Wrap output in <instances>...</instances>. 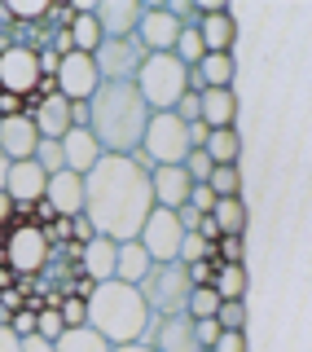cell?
I'll list each match as a JSON object with an SVG mask.
<instances>
[{"instance_id": "8fae6325", "label": "cell", "mask_w": 312, "mask_h": 352, "mask_svg": "<svg viewBox=\"0 0 312 352\" xmlns=\"http://www.w3.org/2000/svg\"><path fill=\"white\" fill-rule=\"evenodd\" d=\"M93 62H97V75H102V80H137L141 62H146V49H141L132 36L102 40L97 53H93Z\"/></svg>"}, {"instance_id": "6da1fadb", "label": "cell", "mask_w": 312, "mask_h": 352, "mask_svg": "<svg viewBox=\"0 0 312 352\" xmlns=\"http://www.w3.org/2000/svg\"><path fill=\"white\" fill-rule=\"evenodd\" d=\"M154 212L150 168L137 154H102L84 176V216L93 234L110 242H128L141 234L146 216Z\"/></svg>"}, {"instance_id": "4316f807", "label": "cell", "mask_w": 312, "mask_h": 352, "mask_svg": "<svg viewBox=\"0 0 312 352\" xmlns=\"http://www.w3.org/2000/svg\"><path fill=\"white\" fill-rule=\"evenodd\" d=\"M58 352H115V348H110L93 326H71V330H62Z\"/></svg>"}, {"instance_id": "ab89813d", "label": "cell", "mask_w": 312, "mask_h": 352, "mask_svg": "<svg viewBox=\"0 0 312 352\" xmlns=\"http://www.w3.org/2000/svg\"><path fill=\"white\" fill-rule=\"evenodd\" d=\"M185 203L194 207L198 216H211V207H216V194H211L207 181H194V185H189V198H185Z\"/></svg>"}, {"instance_id": "30bf717a", "label": "cell", "mask_w": 312, "mask_h": 352, "mask_svg": "<svg viewBox=\"0 0 312 352\" xmlns=\"http://www.w3.org/2000/svg\"><path fill=\"white\" fill-rule=\"evenodd\" d=\"M58 93L66 97L71 106H88V97L97 93V84H102V75H97V62L93 53H66L58 62Z\"/></svg>"}, {"instance_id": "bcb514c9", "label": "cell", "mask_w": 312, "mask_h": 352, "mask_svg": "<svg viewBox=\"0 0 312 352\" xmlns=\"http://www.w3.org/2000/svg\"><path fill=\"white\" fill-rule=\"evenodd\" d=\"M71 242H80V247H84V242H93V225H88V216H75L71 220Z\"/></svg>"}, {"instance_id": "ac0fdd59", "label": "cell", "mask_w": 312, "mask_h": 352, "mask_svg": "<svg viewBox=\"0 0 312 352\" xmlns=\"http://www.w3.org/2000/svg\"><path fill=\"white\" fill-rule=\"evenodd\" d=\"M40 146V132L36 124H31V115H9V119H0V150H5V159L9 163H22V159H31Z\"/></svg>"}, {"instance_id": "52a82bcc", "label": "cell", "mask_w": 312, "mask_h": 352, "mask_svg": "<svg viewBox=\"0 0 312 352\" xmlns=\"http://www.w3.org/2000/svg\"><path fill=\"white\" fill-rule=\"evenodd\" d=\"M141 159L163 168V163H185L189 154V132L185 124L172 115V110H150V124H146V137H141Z\"/></svg>"}, {"instance_id": "e0dca14e", "label": "cell", "mask_w": 312, "mask_h": 352, "mask_svg": "<svg viewBox=\"0 0 312 352\" xmlns=\"http://www.w3.org/2000/svg\"><path fill=\"white\" fill-rule=\"evenodd\" d=\"M31 124H36L40 141H62L66 132L75 128V106L66 102L62 93H53V97H44V102L31 110Z\"/></svg>"}, {"instance_id": "f1b7e54d", "label": "cell", "mask_w": 312, "mask_h": 352, "mask_svg": "<svg viewBox=\"0 0 312 352\" xmlns=\"http://www.w3.org/2000/svg\"><path fill=\"white\" fill-rule=\"evenodd\" d=\"M211 220L220 225V234H242L247 229V207H242V198H216Z\"/></svg>"}, {"instance_id": "7c38bea8", "label": "cell", "mask_w": 312, "mask_h": 352, "mask_svg": "<svg viewBox=\"0 0 312 352\" xmlns=\"http://www.w3.org/2000/svg\"><path fill=\"white\" fill-rule=\"evenodd\" d=\"M146 344L154 352H207L198 348V335H194V317L189 313H167V317H150V330H146Z\"/></svg>"}, {"instance_id": "f907efd6", "label": "cell", "mask_w": 312, "mask_h": 352, "mask_svg": "<svg viewBox=\"0 0 312 352\" xmlns=\"http://www.w3.org/2000/svg\"><path fill=\"white\" fill-rule=\"evenodd\" d=\"M18 216V207H14V198H9L5 190H0V229H5L9 225V220H14Z\"/></svg>"}, {"instance_id": "d6986e66", "label": "cell", "mask_w": 312, "mask_h": 352, "mask_svg": "<svg viewBox=\"0 0 312 352\" xmlns=\"http://www.w3.org/2000/svg\"><path fill=\"white\" fill-rule=\"evenodd\" d=\"M189 172L181 168V163H163V168H150V190H154V203L159 207H185L189 198Z\"/></svg>"}, {"instance_id": "484cf974", "label": "cell", "mask_w": 312, "mask_h": 352, "mask_svg": "<svg viewBox=\"0 0 312 352\" xmlns=\"http://www.w3.org/2000/svg\"><path fill=\"white\" fill-rule=\"evenodd\" d=\"M207 159L216 163V168H225V163H238V154H242V137H238V128H211V137H207Z\"/></svg>"}, {"instance_id": "e575fe53", "label": "cell", "mask_w": 312, "mask_h": 352, "mask_svg": "<svg viewBox=\"0 0 312 352\" xmlns=\"http://www.w3.org/2000/svg\"><path fill=\"white\" fill-rule=\"evenodd\" d=\"M216 326L220 330H242V326H247V308H242V300H220Z\"/></svg>"}, {"instance_id": "74e56055", "label": "cell", "mask_w": 312, "mask_h": 352, "mask_svg": "<svg viewBox=\"0 0 312 352\" xmlns=\"http://www.w3.org/2000/svg\"><path fill=\"white\" fill-rule=\"evenodd\" d=\"M242 251H247L242 234H220L216 238V260L220 264H242Z\"/></svg>"}, {"instance_id": "4fadbf2b", "label": "cell", "mask_w": 312, "mask_h": 352, "mask_svg": "<svg viewBox=\"0 0 312 352\" xmlns=\"http://www.w3.org/2000/svg\"><path fill=\"white\" fill-rule=\"evenodd\" d=\"M185 22H176L167 9H141V22H137V40L146 53H172L176 49V36H181Z\"/></svg>"}, {"instance_id": "9a60e30c", "label": "cell", "mask_w": 312, "mask_h": 352, "mask_svg": "<svg viewBox=\"0 0 312 352\" xmlns=\"http://www.w3.org/2000/svg\"><path fill=\"white\" fill-rule=\"evenodd\" d=\"M44 203L53 207V216H66V220L84 216V176L66 172V168L53 172L49 185H44Z\"/></svg>"}, {"instance_id": "ffe728a7", "label": "cell", "mask_w": 312, "mask_h": 352, "mask_svg": "<svg viewBox=\"0 0 312 352\" xmlns=\"http://www.w3.org/2000/svg\"><path fill=\"white\" fill-rule=\"evenodd\" d=\"M62 159H66V172L88 176V172H93V163L102 159V146L93 141V132H88L84 124H75V128L62 137Z\"/></svg>"}, {"instance_id": "2e32d148", "label": "cell", "mask_w": 312, "mask_h": 352, "mask_svg": "<svg viewBox=\"0 0 312 352\" xmlns=\"http://www.w3.org/2000/svg\"><path fill=\"white\" fill-rule=\"evenodd\" d=\"M141 9L137 0H102V5L93 9L97 27H102L106 40H124V36H137V22H141Z\"/></svg>"}, {"instance_id": "5b68a950", "label": "cell", "mask_w": 312, "mask_h": 352, "mask_svg": "<svg viewBox=\"0 0 312 352\" xmlns=\"http://www.w3.org/2000/svg\"><path fill=\"white\" fill-rule=\"evenodd\" d=\"M189 66L176 62V53H146V62H141L137 71V93L146 97L150 110H172L181 97L189 93Z\"/></svg>"}, {"instance_id": "b9f144b4", "label": "cell", "mask_w": 312, "mask_h": 352, "mask_svg": "<svg viewBox=\"0 0 312 352\" xmlns=\"http://www.w3.org/2000/svg\"><path fill=\"white\" fill-rule=\"evenodd\" d=\"M216 256H207V260H194V264H185V269H189V282H194V286H211V282H216Z\"/></svg>"}, {"instance_id": "277c9868", "label": "cell", "mask_w": 312, "mask_h": 352, "mask_svg": "<svg viewBox=\"0 0 312 352\" xmlns=\"http://www.w3.org/2000/svg\"><path fill=\"white\" fill-rule=\"evenodd\" d=\"M0 256H5L14 278H36L44 264L53 260V247L44 238V225L31 216V207H18V225L9 220V234L0 242Z\"/></svg>"}, {"instance_id": "3957f363", "label": "cell", "mask_w": 312, "mask_h": 352, "mask_svg": "<svg viewBox=\"0 0 312 352\" xmlns=\"http://www.w3.org/2000/svg\"><path fill=\"white\" fill-rule=\"evenodd\" d=\"M150 308L141 300V291L132 282H97L88 295V326L106 339L110 348L119 344H141L150 330Z\"/></svg>"}, {"instance_id": "83f0119b", "label": "cell", "mask_w": 312, "mask_h": 352, "mask_svg": "<svg viewBox=\"0 0 312 352\" xmlns=\"http://www.w3.org/2000/svg\"><path fill=\"white\" fill-rule=\"evenodd\" d=\"M211 291H216L220 300H242V295H247V269H242V264H216Z\"/></svg>"}, {"instance_id": "44dd1931", "label": "cell", "mask_w": 312, "mask_h": 352, "mask_svg": "<svg viewBox=\"0 0 312 352\" xmlns=\"http://www.w3.org/2000/svg\"><path fill=\"white\" fill-rule=\"evenodd\" d=\"M198 115L207 128H233L238 119V93L233 88H203L198 93Z\"/></svg>"}, {"instance_id": "d4e9b609", "label": "cell", "mask_w": 312, "mask_h": 352, "mask_svg": "<svg viewBox=\"0 0 312 352\" xmlns=\"http://www.w3.org/2000/svg\"><path fill=\"white\" fill-rule=\"evenodd\" d=\"M194 71L203 75L207 88H233V71H238V62H233V53H203V62H198Z\"/></svg>"}, {"instance_id": "d590c367", "label": "cell", "mask_w": 312, "mask_h": 352, "mask_svg": "<svg viewBox=\"0 0 312 352\" xmlns=\"http://www.w3.org/2000/svg\"><path fill=\"white\" fill-rule=\"evenodd\" d=\"M31 159H36V163H40V168L49 172V176L66 168V159H62V141H40V146H36V154H31Z\"/></svg>"}, {"instance_id": "5bb4252c", "label": "cell", "mask_w": 312, "mask_h": 352, "mask_svg": "<svg viewBox=\"0 0 312 352\" xmlns=\"http://www.w3.org/2000/svg\"><path fill=\"white\" fill-rule=\"evenodd\" d=\"M44 185H49V172H44L36 159L9 163V176H5V194L14 198V207H36L40 198H44Z\"/></svg>"}, {"instance_id": "7402d4cb", "label": "cell", "mask_w": 312, "mask_h": 352, "mask_svg": "<svg viewBox=\"0 0 312 352\" xmlns=\"http://www.w3.org/2000/svg\"><path fill=\"white\" fill-rule=\"evenodd\" d=\"M115 251H119V242L93 234V242H84L80 273H84V278H93V282H110V278H115Z\"/></svg>"}, {"instance_id": "db71d44e", "label": "cell", "mask_w": 312, "mask_h": 352, "mask_svg": "<svg viewBox=\"0 0 312 352\" xmlns=\"http://www.w3.org/2000/svg\"><path fill=\"white\" fill-rule=\"evenodd\" d=\"M9 322H14V308H5V304H0V326H9Z\"/></svg>"}, {"instance_id": "7dc6e473", "label": "cell", "mask_w": 312, "mask_h": 352, "mask_svg": "<svg viewBox=\"0 0 312 352\" xmlns=\"http://www.w3.org/2000/svg\"><path fill=\"white\" fill-rule=\"evenodd\" d=\"M0 352H22V335L14 326H0Z\"/></svg>"}, {"instance_id": "cb8c5ba5", "label": "cell", "mask_w": 312, "mask_h": 352, "mask_svg": "<svg viewBox=\"0 0 312 352\" xmlns=\"http://www.w3.org/2000/svg\"><path fill=\"white\" fill-rule=\"evenodd\" d=\"M233 36H238V27H233L229 14H203L198 18V40H203L207 53H233Z\"/></svg>"}, {"instance_id": "816d5d0a", "label": "cell", "mask_w": 312, "mask_h": 352, "mask_svg": "<svg viewBox=\"0 0 312 352\" xmlns=\"http://www.w3.org/2000/svg\"><path fill=\"white\" fill-rule=\"evenodd\" d=\"M115 352H154V348H150V344H146V339H141V344H119V348H115Z\"/></svg>"}, {"instance_id": "1f68e13d", "label": "cell", "mask_w": 312, "mask_h": 352, "mask_svg": "<svg viewBox=\"0 0 312 352\" xmlns=\"http://www.w3.org/2000/svg\"><path fill=\"white\" fill-rule=\"evenodd\" d=\"M176 62H181V66H198V62H203V40H198V27H194V22H185V27H181V36H176Z\"/></svg>"}, {"instance_id": "f35d334b", "label": "cell", "mask_w": 312, "mask_h": 352, "mask_svg": "<svg viewBox=\"0 0 312 352\" xmlns=\"http://www.w3.org/2000/svg\"><path fill=\"white\" fill-rule=\"evenodd\" d=\"M5 14H9V18H18L22 27H27V22H40L44 14H49V5H44V0H18V5H9Z\"/></svg>"}, {"instance_id": "4dcf8cb0", "label": "cell", "mask_w": 312, "mask_h": 352, "mask_svg": "<svg viewBox=\"0 0 312 352\" xmlns=\"http://www.w3.org/2000/svg\"><path fill=\"white\" fill-rule=\"evenodd\" d=\"M207 185H211V194H216V198H242V172H238V163L211 168Z\"/></svg>"}, {"instance_id": "8d00e7d4", "label": "cell", "mask_w": 312, "mask_h": 352, "mask_svg": "<svg viewBox=\"0 0 312 352\" xmlns=\"http://www.w3.org/2000/svg\"><path fill=\"white\" fill-rule=\"evenodd\" d=\"M58 313H62L66 330H71V326H88V300H80V295H62Z\"/></svg>"}, {"instance_id": "836d02e7", "label": "cell", "mask_w": 312, "mask_h": 352, "mask_svg": "<svg viewBox=\"0 0 312 352\" xmlns=\"http://www.w3.org/2000/svg\"><path fill=\"white\" fill-rule=\"evenodd\" d=\"M62 330H66V322H62V313H58V308H49V304L36 308V335H40V339H53V344H58V339H62Z\"/></svg>"}, {"instance_id": "7bdbcfd3", "label": "cell", "mask_w": 312, "mask_h": 352, "mask_svg": "<svg viewBox=\"0 0 312 352\" xmlns=\"http://www.w3.org/2000/svg\"><path fill=\"white\" fill-rule=\"evenodd\" d=\"M207 352H247V339H242V330H220V339Z\"/></svg>"}, {"instance_id": "9c48e42d", "label": "cell", "mask_w": 312, "mask_h": 352, "mask_svg": "<svg viewBox=\"0 0 312 352\" xmlns=\"http://www.w3.org/2000/svg\"><path fill=\"white\" fill-rule=\"evenodd\" d=\"M181 238H185V229H181V220H176V212H172V207H159V203H154V212L146 216V225H141V234H137V242L150 251L154 264L176 260Z\"/></svg>"}, {"instance_id": "8992f818", "label": "cell", "mask_w": 312, "mask_h": 352, "mask_svg": "<svg viewBox=\"0 0 312 352\" xmlns=\"http://www.w3.org/2000/svg\"><path fill=\"white\" fill-rule=\"evenodd\" d=\"M137 291L154 317H167V313H185L194 282H189V269L181 260H163V264H150V273L137 282Z\"/></svg>"}, {"instance_id": "ba28073f", "label": "cell", "mask_w": 312, "mask_h": 352, "mask_svg": "<svg viewBox=\"0 0 312 352\" xmlns=\"http://www.w3.org/2000/svg\"><path fill=\"white\" fill-rule=\"evenodd\" d=\"M40 62H36V49H27V44H9L5 53H0V93H14L22 97V106H27V115L36 110V88H40Z\"/></svg>"}, {"instance_id": "603a6c76", "label": "cell", "mask_w": 312, "mask_h": 352, "mask_svg": "<svg viewBox=\"0 0 312 352\" xmlns=\"http://www.w3.org/2000/svg\"><path fill=\"white\" fill-rule=\"evenodd\" d=\"M150 251L141 247L137 238H128V242H119V251H115V282H132L137 286L141 278L150 273Z\"/></svg>"}, {"instance_id": "d6a6232c", "label": "cell", "mask_w": 312, "mask_h": 352, "mask_svg": "<svg viewBox=\"0 0 312 352\" xmlns=\"http://www.w3.org/2000/svg\"><path fill=\"white\" fill-rule=\"evenodd\" d=\"M216 308H220V295L211 291V286H194V291H189V300H185V313L194 317V322L216 317Z\"/></svg>"}, {"instance_id": "681fc988", "label": "cell", "mask_w": 312, "mask_h": 352, "mask_svg": "<svg viewBox=\"0 0 312 352\" xmlns=\"http://www.w3.org/2000/svg\"><path fill=\"white\" fill-rule=\"evenodd\" d=\"M194 234H198V238H207L211 247H216V238H220V225H216L211 216H203V220H198V229H194Z\"/></svg>"}, {"instance_id": "60d3db41", "label": "cell", "mask_w": 312, "mask_h": 352, "mask_svg": "<svg viewBox=\"0 0 312 352\" xmlns=\"http://www.w3.org/2000/svg\"><path fill=\"white\" fill-rule=\"evenodd\" d=\"M181 168L189 172V181H207V176H211V168H216V163H211V159H207V150H189V154H185V163H181Z\"/></svg>"}, {"instance_id": "f546056e", "label": "cell", "mask_w": 312, "mask_h": 352, "mask_svg": "<svg viewBox=\"0 0 312 352\" xmlns=\"http://www.w3.org/2000/svg\"><path fill=\"white\" fill-rule=\"evenodd\" d=\"M66 31H71V40H75V53H97V44L106 40L93 14H75V22H71Z\"/></svg>"}, {"instance_id": "ee69618b", "label": "cell", "mask_w": 312, "mask_h": 352, "mask_svg": "<svg viewBox=\"0 0 312 352\" xmlns=\"http://www.w3.org/2000/svg\"><path fill=\"white\" fill-rule=\"evenodd\" d=\"M194 335H198V348H211L220 339V326H216V317H203V322H194Z\"/></svg>"}, {"instance_id": "f6af8a7d", "label": "cell", "mask_w": 312, "mask_h": 352, "mask_svg": "<svg viewBox=\"0 0 312 352\" xmlns=\"http://www.w3.org/2000/svg\"><path fill=\"white\" fill-rule=\"evenodd\" d=\"M9 326H14L22 339H27V335H36V308H27V304H22L18 313H14V322H9Z\"/></svg>"}, {"instance_id": "7a4b0ae2", "label": "cell", "mask_w": 312, "mask_h": 352, "mask_svg": "<svg viewBox=\"0 0 312 352\" xmlns=\"http://www.w3.org/2000/svg\"><path fill=\"white\" fill-rule=\"evenodd\" d=\"M150 124V106L132 80H102L88 97V132L102 154H137Z\"/></svg>"}, {"instance_id": "c3c4849f", "label": "cell", "mask_w": 312, "mask_h": 352, "mask_svg": "<svg viewBox=\"0 0 312 352\" xmlns=\"http://www.w3.org/2000/svg\"><path fill=\"white\" fill-rule=\"evenodd\" d=\"M22 352H58V344H53V339H40V335H27L22 339Z\"/></svg>"}, {"instance_id": "f5cc1de1", "label": "cell", "mask_w": 312, "mask_h": 352, "mask_svg": "<svg viewBox=\"0 0 312 352\" xmlns=\"http://www.w3.org/2000/svg\"><path fill=\"white\" fill-rule=\"evenodd\" d=\"M5 176H9V159H5V150H0V190H5Z\"/></svg>"}]
</instances>
